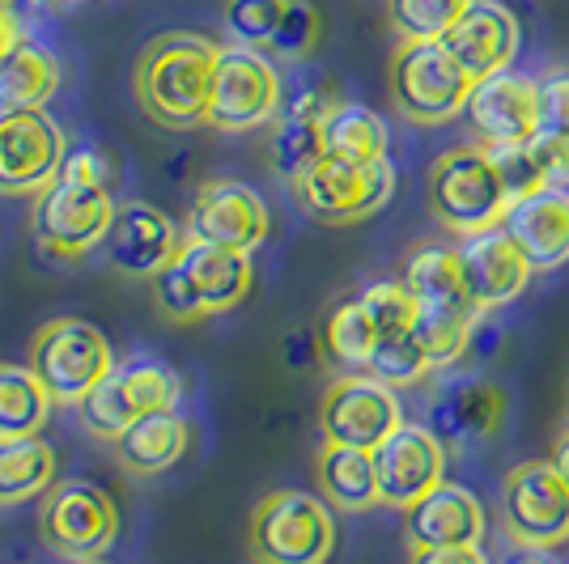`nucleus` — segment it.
Segmentation results:
<instances>
[{"instance_id": "f257e3e1", "label": "nucleus", "mask_w": 569, "mask_h": 564, "mask_svg": "<svg viewBox=\"0 0 569 564\" xmlns=\"http://www.w3.org/2000/svg\"><path fill=\"white\" fill-rule=\"evenodd\" d=\"M111 162L94 144H77L64 153L60 174L39 191L34 204V234L51 255H86L111 230Z\"/></svg>"}, {"instance_id": "f03ea898", "label": "nucleus", "mask_w": 569, "mask_h": 564, "mask_svg": "<svg viewBox=\"0 0 569 564\" xmlns=\"http://www.w3.org/2000/svg\"><path fill=\"white\" fill-rule=\"evenodd\" d=\"M221 51L200 34H162L141 51L137 98L144 115L167 128H196L209 111L213 69Z\"/></svg>"}, {"instance_id": "7ed1b4c3", "label": "nucleus", "mask_w": 569, "mask_h": 564, "mask_svg": "<svg viewBox=\"0 0 569 564\" xmlns=\"http://www.w3.org/2000/svg\"><path fill=\"white\" fill-rule=\"evenodd\" d=\"M426 200H429L433 221L447 225V230L459 238L501 225L506 209L515 204L485 144H480V149H476V144L447 149L438 162L429 165Z\"/></svg>"}, {"instance_id": "20e7f679", "label": "nucleus", "mask_w": 569, "mask_h": 564, "mask_svg": "<svg viewBox=\"0 0 569 564\" xmlns=\"http://www.w3.org/2000/svg\"><path fill=\"white\" fill-rule=\"evenodd\" d=\"M336 547V522L323 496L268 493L251 514L256 564H328Z\"/></svg>"}, {"instance_id": "39448f33", "label": "nucleus", "mask_w": 569, "mask_h": 564, "mask_svg": "<svg viewBox=\"0 0 569 564\" xmlns=\"http://www.w3.org/2000/svg\"><path fill=\"white\" fill-rule=\"evenodd\" d=\"M472 77L459 69L442 43H400L391 60V98L396 111L412 123H451L472 98Z\"/></svg>"}, {"instance_id": "423d86ee", "label": "nucleus", "mask_w": 569, "mask_h": 564, "mask_svg": "<svg viewBox=\"0 0 569 564\" xmlns=\"http://www.w3.org/2000/svg\"><path fill=\"white\" fill-rule=\"evenodd\" d=\"M30 370L56 403H81L116 370L111 344L86 319H51L30 344Z\"/></svg>"}, {"instance_id": "0eeeda50", "label": "nucleus", "mask_w": 569, "mask_h": 564, "mask_svg": "<svg viewBox=\"0 0 569 564\" xmlns=\"http://www.w3.org/2000/svg\"><path fill=\"white\" fill-rule=\"evenodd\" d=\"M506 535L527 547H552L569 540V484L552 459L515 463L501 480Z\"/></svg>"}, {"instance_id": "6e6552de", "label": "nucleus", "mask_w": 569, "mask_h": 564, "mask_svg": "<svg viewBox=\"0 0 569 564\" xmlns=\"http://www.w3.org/2000/svg\"><path fill=\"white\" fill-rule=\"evenodd\" d=\"M281 72L256 48H221L204 123L221 132H251L281 111Z\"/></svg>"}, {"instance_id": "1a4fd4ad", "label": "nucleus", "mask_w": 569, "mask_h": 564, "mask_svg": "<svg viewBox=\"0 0 569 564\" xmlns=\"http://www.w3.org/2000/svg\"><path fill=\"white\" fill-rule=\"evenodd\" d=\"M179 395H183V382H179V374H170L167 365L123 361L81 400V421H86V429H94L98 437L116 442L132 421L174 407Z\"/></svg>"}, {"instance_id": "9d476101", "label": "nucleus", "mask_w": 569, "mask_h": 564, "mask_svg": "<svg viewBox=\"0 0 569 564\" xmlns=\"http://www.w3.org/2000/svg\"><path fill=\"white\" fill-rule=\"evenodd\" d=\"M119 535L116 501L90 480L51 484L43 505V540L72 564H94Z\"/></svg>"}, {"instance_id": "9b49d317", "label": "nucleus", "mask_w": 569, "mask_h": 564, "mask_svg": "<svg viewBox=\"0 0 569 564\" xmlns=\"http://www.w3.org/2000/svg\"><path fill=\"white\" fill-rule=\"evenodd\" d=\"M310 216L328 225H349L370 212H379L396 191V170L387 158L379 162H349V158H323L302 183H293Z\"/></svg>"}, {"instance_id": "f8f14e48", "label": "nucleus", "mask_w": 569, "mask_h": 564, "mask_svg": "<svg viewBox=\"0 0 569 564\" xmlns=\"http://www.w3.org/2000/svg\"><path fill=\"white\" fill-rule=\"evenodd\" d=\"M403 424L396 386L379 382L375 374L336 377L319 403V429L332 446L375 450Z\"/></svg>"}, {"instance_id": "ddd939ff", "label": "nucleus", "mask_w": 569, "mask_h": 564, "mask_svg": "<svg viewBox=\"0 0 569 564\" xmlns=\"http://www.w3.org/2000/svg\"><path fill=\"white\" fill-rule=\"evenodd\" d=\"M69 141L60 123L39 111H0V195L43 191L60 174Z\"/></svg>"}, {"instance_id": "4468645a", "label": "nucleus", "mask_w": 569, "mask_h": 564, "mask_svg": "<svg viewBox=\"0 0 569 564\" xmlns=\"http://www.w3.org/2000/svg\"><path fill=\"white\" fill-rule=\"evenodd\" d=\"M272 230V216L256 191L234 179H217L196 191L188 212V238L230 246V251H256Z\"/></svg>"}, {"instance_id": "2eb2a0df", "label": "nucleus", "mask_w": 569, "mask_h": 564, "mask_svg": "<svg viewBox=\"0 0 569 564\" xmlns=\"http://www.w3.org/2000/svg\"><path fill=\"white\" fill-rule=\"evenodd\" d=\"M370 454H375V475H379V501L387 505L408 510L442 484L447 450L429 433V424H400Z\"/></svg>"}, {"instance_id": "dca6fc26", "label": "nucleus", "mask_w": 569, "mask_h": 564, "mask_svg": "<svg viewBox=\"0 0 569 564\" xmlns=\"http://www.w3.org/2000/svg\"><path fill=\"white\" fill-rule=\"evenodd\" d=\"M468 123L485 144H522L540 132V85L519 72H493L472 85L463 107Z\"/></svg>"}, {"instance_id": "f3484780", "label": "nucleus", "mask_w": 569, "mask_h": 564, "mask_svg": "<svg viewBox=\"0 0 569 564\" xmlns=\"http://www.w3.org/2000/svg\"><path fill=\"white\" fill-rule=\"evenodd\" d=\"M455 251H459L463 284H468V293H472V302L480 306V314L515 302L522 289H527V281H531V263L519 251V242L506 234L501 225L468 234Z\"/></svg>"}, {"instance_id": "a211bd4d", "label": "nucleus", "mask_w": 569, "mask_h": 564, "mask_svg": "<svg viewBox=\"0 0 569 564\" xmlns=\"http://www.w3.org/2000/svg\"><path fill=\"white\" fill-rule=\"evenodd\" d=\"M472 81L506 72L519 56V18L498 0H472V9L438 39Z\"/></svg>"}, {"instance_id": "6ab92c4d", "label": "nucleus", "mask_w": 569, "mask_h": 564, "mask_svg": "<svg viewBox=\"0 0 569 564\" xmlns=\"http://www.w3.org/2000/svg\"><path fill=\"white\" fill-rule=\"evenodd\" d=\"M107 255L116 263L123 276H137V281H153L170 259L179 255V230L162 209L153 204H123L111 216V230H107Z\"/></svg>"}, {"instance_id": "aec40b11", "label": "nucleus", "mask_w": 569, "mask_h": 564, "mask_svg": "<svg viewBox=\"0 0 569 564\" xmlns=\"http://www.w3.org/2000/svg\"><path fill=\"white\" fill-rule=\"evenodd\" d=\"M506 421V391L489 377H455L429 407V433L442 446H476L493 437Z\"/></svg>"}, {"instance_id": "412c9836", "label": "nucleus", "mask_w": 569, "mask_h": 564, "mask_svg": "<svg viewBox=\"0 0 569 564\" xmlns=\"http://www.w3.org/2000/svg\"><path fill=\"white\" fill-rule=\"evenodd\" d=\"M403 531L412 547H480L485 510L468 489L438 484L433 493L403 510Z\"/></svg>"}, {"instance_id": "4be33fe9", "label": "nucleus", "mask_w": 569, "mask_h": 564, "mask_svg": "<svg viewBox=\"0 0 569 564\" xmlns=\"http://www.w3.org/2000/svg\"><path fill=\"white\" fill-rule=\"evenodd\" d=\"M501 230L519 242L531 272L561 268L569 259V191H536L515 200L501 216Z\"/></svg>"}, {"instance_id": "5701e85b", "label": "nucleus", "mask_w": 569, "mask_h": 564, "mask_svg": "<svg viewBox=\"0 0 569 564\" xmlns=\"http://www.w3.org/2000/svg\"><path fill=\"white\" fill-rule=\"evenodd\" d=\"M179 263L188 268L204 314L234 310L251 293V255L247 251H230V246H213V242L188 238L179 246Z\"/></svg>"}, {"instance_id": "b1692460", "label": "nucleus", "mask_w": 569, "mask_h": 564, "mask_svg": "<svg viewBox=\"0 0 569 564\" xmlns=\"http://www.w3.org/2000/svg\"><path fill=\"white\" fill-rule=\"evenodd\" d=\"M116 454L132 475H162L188 454V421L174 407L149 412L119 433Z\"/></svg>"}, {"instance_id": "393cba45", "label": "nucleus", "mask_w": 569, "mask_h": 564, "mask_svg": "<svg viewBox=\"0 0 569 564\" xmlns=\"http://www.w3.org/2000/svg\"><path fill=\"white\" fill-rule=\"evenodd\" d=\"M403 289L417 298L421 310H455V314H476L480 319V306H476L468 284H463V268H459L455 246H421V251H412L408 268H403Z\"/></svg>"}, {"instance_id": "a878e982", "label": "nucleus", "mask_w": 569, "mask_h": 564, "mask_svg": "<svg viewBox=\"0 0 569 564\" xmlns=\"http://www.w3.org/2000/svg\"><path fill=\"white\" fill-rule=\"evenodd\" d=\"M319 489L340 510H370L379 505V475H375V454L357 446H332L323 442L319 454Z\"/></svg>"}, {"instance_id": "bb28decb", "label": "nucleus", "mask_w": 569, "mask_h": 564, "mask_svg": "<svg viewBox=\"0 0 569 564\" xmlns=\"http://www.w3.org/2000/svg\"><path fill=\"white\" fill-rule=\"evenodd\" d=\"M391 132L379 111L361 102H336L323 115V153L328 158H349V162H379L387 158Z\"/></svg>"}, {"instance_id": "cd10ccee", "label": "nucleus", "mask_w": 569, "mask_h": 564, "mask_svg": "<svg viewBox=\"0 0 569 564\" xmlns=\"http://www.w3.org/2000/svg\"><path fill=\"white\" fill-rule=\"evenodd\" d=\"M60 85V64L48 48L22 43L0 60V111H39Z\"/></svg>"}, {"instance_id": "c85d7f7f", "label": "nucleus", "mask_w": 569, "mask_h": 564, "mask_svg": "<svg viewBox=\"0 0 569 564\" xmlns=\"http://www.w3.org/2000/svg\"><path fill=\"white\" fill-rule=\"evenodd\" d=\"M56 480V450L34 437H0V505L39 496Z\"/></svg>"}, {"instance_id": "c756f323", "label": "nucleus", "mask_w": 569, "mask_h": 564, "mask_svg": "<svg viewBox=\"0 0 569 564\" xmlns=\"http://www.w3.org/2000/svg\"><path fill=\"white\" fill-rule=\"evenodd\" d=\"M51 403L30 365H0V437H34L48 424Z\"/></svg>"}, {"instance_id": "7c9ffc66", "label": "nucleus", "mask_w": 569, "mask_h": 564, "mask_svg": "<svg viewBox=\"0 0 569 564\" xmlns=\"http://www.w3.org/2000/svg\"><path fill=\"white\" fill-rule=\"evenodd\" d=\"M319 344H323V356H328L332 365L366 370L370 356H375V344H379V328H375L366 302H361V298L336 302L332 314H328L323 328H319Z\"/></svg>"}, {"instance_id": "2f4dec72", "label": "nucleus", "mask_w": 569, "mask_h": 564, "mask_svg": "<svg viewBox=\"0 0 569 564\" xmlns=\"http://www.w3.org/2000/svg\"><path fill=\"white\" fill-rule=\"evenodd\" d=\"M272 170L289 179V183H302L315 165L323 162V119H307V115H284L272 132Z\"/></svg>"}, {"instance_id": "473e14b6", "label": "nucleus", "mask_w": 569, "mask_h": 564, "mask_svg": "<svg viewBox=\"0 0 569 564\" xmlns=\"http://www.w3.org/2000/svg\"><path fill=\"white\" fill-rule=\"evenodd\" d=\"M468 9L472 0H391V26L400 43H438Z\"/></svg>"}, {"instance_id": "72a5a7b5", "label": "nucleus", "mask_w": 569, "mask_h": 564, "mask_svg": "<svg viewBox=\"0 0 569 564\" xmlns=\"http://www.w3.org/2000/svg\"><path fill=\"white\" fill-rule=\"evenodd\" d=\"M472 328H476V314L421 310V314H417V340H421V349H426L429 365L442 370V365L459 361V356L468 353V344H472Z\"/></svg>"}, {"instance_id": "f704fd0d", "label": "nucleus", "mask_w": 569, "mask_h": 564, "mask_svg": "<svg viewBox=\"0 0 569 564\" xmlns=\"http://www.w3.org/2000/svg\"><path fill=\"white\" fill-rule=\"evenodd\" d=\"M289 0H226V30L238 48H268Z\"/></svg>"}, {"instance_id": "c9c22d12", "label": "nucleus", "mask_w": 569, "mask_h": 564, "mask_svg": "<svg viewBox=\"0 0 569 564\" xmlns=\"http://www.w3.org/2000/svg\"><path fill=\"white\" fill-rule=\"evenodd\" d=\"M153 302H158L162 314L179 319V323H196V319H204L200 293H196V284H191L188 268L179 263V255L170 259L167 268L153 276Z\"/></svg>"}, {"instance_id": "e433bc0d", "label": "nucleus", "mask_w": 569, "mask_h": 564, "mask_svg": "<svg viewBox=\"0 0 569 564\" xmlns=\"http://www.w3.org/2000/svg\"><path fill=\"white\" fill-rule=\"evenodd\" d=\"M319 43V13L310 9L307 0H289V9H284L281 26H277V34H272V43L268 51L272 56H284V60H302L310 56Z\"/></svg>"}, {"instance_id": "4c0bfd02", "label": "nucleus", "mask_w": 569, "mask_h": 564, "mask_svg": "<svg viewBox=\"0 0 569 564\" xmlns=\"http://www.w3.org/2000/svg\"><path fill=\"white\" fill-rule=\"evenodd\" d=\"M527 153H531V165H536L540 191H569V137L536 132L527 141Z\"/></svg>"}, {"instance_id": "58836bf2", "label": "nucleus", "mask_w": 569, "mask_h": 564, "mask_svg": "<svg viewBox=\"0 0 569 564\" xmlns=\"http://www.w3.org/2000/svg\"><path fill=\"white\" fill-rule=\"evenodd\" d=\"M489 158L498 165L501 183L510 191V200H522V195H536L540 191V179H536V165H531V153H527V141L522 144H485Z\"/></svg>"}, {"instance_id": "ea45409f", "label": "nucleus", "mask_w": 569, "mask_h": 564, "mask_svg": "<svg viewBox=\"0 0 569 564\" xmlns=\"http://www.w3.org/2000/svg\"><path fill=\"white\" fill-rule=\"evenodd\" d=\"M540 132L569 137V69H552L540 81Z\"/></svg>"}, {"instance_id": "a19ab883", "label": "nucleus", "mask_w": 569, "mask_h": 564, "mask_svg": "<svg viewBox=\"0 0 569 564\" xmlns=\"http://www.w3.org/2000/svg\"><path fill=\"white\" fill-rule=\"evenodd\" d=\"M408 564H489L480 547H412Z\"/></svg>"}, {"instance_id": "79ce46f5", "label": "nucleus", "mask_w": 569, "mask_h": 564, "mask_svg": "<svg viewBox=\"0 0 569 564\" xmlns=\"http://www.w3.org/2000/svg\"><path fill=\"white\" fill-rule=\"evenodd\" d=\"M323 353V344H319V335H310V331H293L289 340H284V361L293 365V370H307L315 365Z\"/></svg>"}, {"instance_id": "37998d69", "label": "nucleus", "mask_w": 569, "mask_h": 564, "mask_svg": "<svg viewBox=\"0 0 569 564\" xmlns=\"http://www.w3.org/2000/svg\"><path fill=\"white\" fill-rule=\"evenodd\" d=\"M22 43H26L22 26H18V18H13V9H0V60H9Z\"/></svg>"}, {"instance_id": "c03bdc74", "label": "nucleus", "mask_w": 569, "mask_h": 564, "mask_svg": "<svg viewBox=\"0 0 569 564\" xmlns=\"http://www.w3.org/2000/svg\"><path fill=\"white\" fill-rule=\"evenodd\" d=\"M501 564H552V556H548V547H527V543H515V552H510Z\"/></svg>"}, {"instance_id": "a18cd8bd", "label": "nucleus", "mask_w": 569, "mask_h": 564, "mask_svg": "<svg viewBox=\"0 0 569 564\" xmlns=\"http://www.w3.org/2000/svg\"><path fill=\"white\" fill-rule=\"evenodd\" d=\"M552 463H557V471L566 475V484H569V429L561 433V442L552 446Z\"/></svg>"}, {"instance_id": "49530a36", "label": "nucleus", "mask_w": 569, "mask_h": 564, "mask_svg": "<svg viewBox=\"0 0 569 564\" xmlns=\"http://www.w3.org/2000/svg\"><path fill=\"white\" fill-rule=\"evenodd\" d=\"M26 9H56V4H60V0H22Z\"/></svg>"}, {"instance_id": "de8ad7c7", "label": "nucleus", "mask_w": 569, "mask_h": 564, "mask_svg": "<svg viewBox=\"0 0 569 564\" xmlns=\"http://www.w3.org/2000/svg\"><path fill=\"white\" fill-rule=\"evenodd\" d=\"M561 416H566V429H569V391H566V407H561Z\"/></svg>"}, {"instance_id": "09e8293b", "label": "nucleus", "mask_w": 569, "mask_h": 564, "mask_svg": "<svg viewBox=\"0 0 569 564\" xmlns=\"http://www.w3.org/2000/svg\"><path fill=\"white\" fill-rule=\"evenodd\" d=\"M0 9H13V0H0Z\"/></svg>"}, {"instance_id": "8fccbe9b", "label": "nucleus", "mask_w": 569, "mask_h": 564, "mask_svg": "<svg viewBox=\"0 0 569 564\" xmlns=\"http://www.w3.org/2000/svg\"><path fill=\"white\" fill-rule=\"evenodd\" d=\"M94 564H98V561H94Z\"/></svg>"}]
</instances>
